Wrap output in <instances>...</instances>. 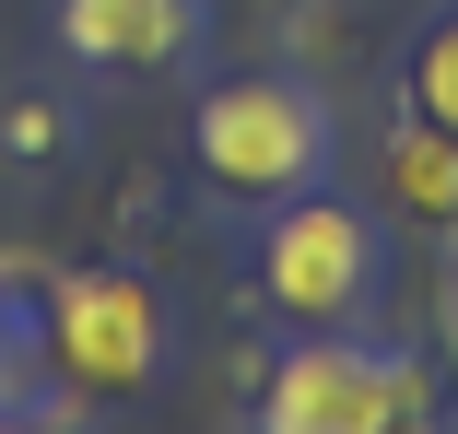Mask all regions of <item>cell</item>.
Masks as SVG:
<instances>
[{
	"instance_id": "6da1fadb",
	"label": "cell",
	"mask_w": 458,
	"mask_h": 434,
	"mask_svg": "<svg viewBox=\"0 0 458 434\" xmlns=\"http://www.w3.org/2000/svg\"><path fill=\"white\" fill-rule=\"evenodd\" d=\"M259 422L270 434H411V422H435V376H423V353H377V340L318 329L270 364Z\"/></svg>"
},
{
	"instance_id": "7a4b0ae2",
	"label": "cell",
	"mask_w": 458,
	"mask_h": 434,
	"mask_svg": "<svg viewBox=\"0 0 458 434\" xmlns=\"http://www.w3.org/2000/svg\"><path fill=\"white\" fill-rule=\"evenodd\" d=\"M189 153H200V177H212L224 200H259V212H270V200L318 188V164H329V118H318L306 82L247 71V82H212V95H200Z\"/></svg>"
},
{
	"instance_id": "3957f363",
	"label": "cell",
	"mask_w": 458,
	"mask_h": 434,
	"mask_svg": "<svg viewBox=\"0 0 458 434\" xmlns=\"http://www.w3.org/2000/svg\"><path fill=\"white\" fill-rule=\"evenodd\" d=\"M47 364L71 399H141L165 376V305L130 271H59L47 282Z\"/></svg>"
},
{
	"instance_id": "277c9868",
	"label": "cell",
	"mask_w": 458,
	"mask_h": 434,
	"mask_svg": "<svg viewBox=\"0 0 458 434\" xmlns=\"http://www.w3.org/2000/svg\"><path fill=\"white\" fill-rule=\"evenodd\" d=\"M259 294L283 305L294 329H341V317H364V294H377V223H364L352 200H329V188L270 200Z\"/></svg>"
},
{
	"instance_id": "5b68a950",
	"label": "cell",
	"mask_w": 458,
	"mask_h": 434,
	"mask_svg": "<svg viewBox=\"0 0 458 434\" xmlns=\"http://www.w3.org/2000/svg\"><path fill=\"white\" fill-rule=\"evenodd\" d=\"M59 47L95 71H176L200 47V0H59Z\"/></svg>"
},
{
	"instance_id": "8992f818",
	"label": "cell",
	"mask_w": 458,
	"mask_h": 434,
	"mask_svg": "<svg viewBox=\"0 0 458 434\" xmlns=\"http://www.w3.org/2000/svg\"><path fill=\"white\" fill-rule=\"evenodd\" d=\"M377 200L400 223H423V235H458V129L400 106V129L377 141Z\"/></svg>"
},
{
	"instance_id": "52a82bcc",
	"label": "cell",
	"mask_w": 458,
	"mask_h": 434,
	"mask_svg": "<svg viewBox=\"0 0 458 434\" xmlns=\"http://www.w3.org/2000/svg\"><path fill=\"white\" fill-rule=\"evenodd\" d=\"M411 118L458 129V13H435V24H423V47H411Z\"/></svg>"
},
{
	"instance_id": "ba28073f",
	"label": "cell",
	"mask_w": 458,
	"mask_h": 434,
	"mask_svg": "<svg viewBox=\"0 0 458 434\" xmlns=\"http://www.w3.org/2000/svg\"><path fill=\"white\" fill-rule=\"evenodd\" d=\"M0 353H13V305H0Z\"/></svg>"
}]
</instances>
